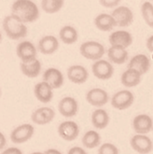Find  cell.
<instances>
[{
    "label": "cell",
    "instance_id": "6da1fadb",
    "mask_svg": "<svg viewBox=\"0 0 153 154\" xmlns=\"http://www.w3.org/2000/svg\"><path fill=\"white\" fill-rule=\"evenodd\" d=\"M11 14L17 16L23 23H29L38 19L39 10L31 0H16L11 7Z\"/></svg>",
    "mask_w": 153,
    "mask_h": 154
},
{
    "label": "cell",
    "instance_id": "7a4b0ae2",
    "mask_svg": "<svg viewBox=\"0 0 153 154\" xmlns=\"http://www.w3.org/2000/svg\"><path fill=\"white\" fill-rule=\"evenodd\" d=\"M3 29L7 37L13 40L23 38L27 35L28 33L25 23H23L19 18L13 14L8 15L4 18Z\"/></svg>",
    "mask_w": 153,
    "mask_h": 154
},
{
    "label": "cell",
    "instance_id": "3957f363",
    "mask_svg": "<svg viewBox=\"0 0 153 154\" xmlns=\"http://www.w3.org/2000/svg\"><path fill=\"white\" fill-rule=\"evenodd\" d=\"M79 51L84 58L96 62L98 60H101L105 54V48L99 42L86 41L80 45Z\"/></svg>",
    "mask_w": 153,
    "mask_h": 154
},
{
    "label": "cell",
    "instance_id": "277c9868",
    "mask_svg": "<svg viewBox=\"0 0 153 154\" xmlns=\"http://www.w3.org/2000/svg\"><path fill=\"white\" fill-rule=\"evenodd\" d=\"M134 100L133 94L128 90L120 91L116 93L111 98V105L118 110H125L129 108Z\"/></svg>",
    "mask_w": 153,
    "mask_h": 154
},
{
    "label": "cell",
    "instance_id": "5b68a950",
    "mask_svg": "<svg viewBox=\"0 0 153 154\" xmlns=\"http://www.w3.org/2000/svg\"><path fill=\"white\" fill-rule=\"evenodd\" d=\"M111 15L114 18L117 26L120 27H127L133 22V13L132 10L125 6L117 7V8L112 11Z\"/></svg>",
    "mask_w": 153,
    "mask_h": 154
},
{
    "label": "cell",
    "instance_id": "8992f818",
    "mask_svg": "<svg viewBox=\"0 0 153 154\" xmlns=\"http://www.w3.org/2000/svg\"><path fill=\"white\" fill-rule=\"evenodd\" d=\"M92 71L94 77L97 79L106 80L113 76L114 67L109 61L101 59L93 63V65L92 66Z\"/></svg>",
    "mask_w": 153,
    "mask_h": 154
},
{
    "label": "cell",
    "instance_id": "52a82bcc",
    "mask_svg": "<svg viewBox=\"0 0 153 154\" xmlns=\"http://www.w3.org/2000/svg\"><path fill=\"white\" fill-rule=\"evenodd\" d=\"M35 128L32 124L24 123L16 127L11 134V139L15 144H22L28 141L34 134Z\"/></svg>",
    "mask_w": 153,
    "mask_h": 154
},
{
    "label": "cell",
    "instance_id": "ba28073f",
    "mask_svg": "<svg viewBox=\"0 0 153 154\" xmlns=\"http://www.w3.org/2000/svg\"><path fill=\"white\" fill-rule=\"evenodd\" d=\"M16 53L22 63H30L37 59V49L30 41L20 42L17 46Z\"/></svg>",
    "mask_w": 153,
    "mask_h": 154
},
{
    "label": "cell",
    "instance_id": "9c48e42d",
    "mask_svg": "<svg viewBox=\"0 0 153 154\" xmlns=\"http://www.w3.org/2000/svg\"><path fill=\"white\" fill-rule=\"evenodd\" d=\"M131 147L139 154H148L153 149L152 140L145 134H136L132 137Z\"/></svg>",
    "mask_w": 153,
    "mask_h": 154
},
{
    "label": "cell",
    "instance_id": "30bf717a",
    "mask_svg": "<svg viewBox=\"0 0 153 154\" xmlns=\"http://www.w3.org/2000/svg\"><path fill=\"white\" fill-rule=\"evenodd\" d=\"M58 134L64 140L73 141L78 137L79 127L75 122L66 121L59 125Z\"/></svg>",
    "mask_w": 153,
    "mask_h": 154
},
{
    "label": "cell",
    "instance_id": "8fae6325",
    "mask_svg": "<svg viewBox=\"0 0 153 154\" xmlns=\"http://www.w3.org/2000/svg\"><path fill=\"white\" fill-rule=\"evenodd\" d=\"M133 128L137 134H146L153 128V120L147 114H140L134 117Z\"/></svg>",
    "mask_w": 153,
    "mask_h": 154
},
{
    "label": "cell",
    "instance_id": "7c38bea8",
    "mask_svg": "<svg viewBox=\"0 0 153 154\" xmlns=\"http://www.w3.org/2000/svg\"><path fill=\"white\" fill-rule=\"evenodd\" d=\"M109 94L105 90L100 88H93L90 90L86 94L87 102L96 107H100L105 106L109 102Z\"/></svg>",
    "mask_w": 153,
    "mask_h": 154
},
{
    "label": "cell",
    "instance_id": "4fadbf2b",
    "mask_svg": "<svg viewBox=\"0 0 153 154\" xmlns=\"http://www.w3.org/2000/svg\"><path fill=\"white\" fill-rule=\"evenodd\" d=\"M58 109L61 115L66 118H72L77 115L78 109V104L75 98L71 96L64 97L59 102Z\"/></svg>",
    "mask_w": 153,
    "mask_h": 154
},
{
    "label": "cell",
    "instance_id": "5bb4252c",
    "mask_svg": "<svg viewBox=\"0 0 153 154\" xmlns=\"http://www.w3.org/2000/svg\"><path fill=\"white\" fill-rule=\"evenodd\" d=\"M43 81L47 82L52 89H59L64 85V76L59 69L50 67L43 73Z\"/></svg>",
    "mask_w": 153,
    "mask_h": 154
},
{
    "label": "cell",
    "instance_id": "9a60e30c",
    "mask_svg": "<svg viewBox=\"0 0 153 154\" xmlns=\"http://www.w3.org/2000/svg\"><path fill=\"white\" fill-rule=\"evenodd\" d=\"M67 78L71 82L76 84H82L87 81L89 73L84 66L74 65L67 69Z\"/></svg>",
    "mask_w": 153,
    "mask_h": 154
},
{
    "label": "cell",
    "instance_id": "2e32d148",
    "mask_svg": "<svg viewBox=\"0 0 153 154\" xmlns=\"http://www.w3.org/2000/svg\"><path fill=\"white\" fill-rule=\"evenodd\" d=\"M109 43L111 46H119L123 48H128L133 43V37L132 35L123 30L115 31L109 35Z\"/></svg>",
    "mask_w": 153,
    "mask_h": 154
},
{
    "label": "cell",
    "instance_id": "e0dca14e",
    "mask_svg": "<svg viewBox=\"0 0 153 154\" xmlns=\"http://www.w3.org/2000/svg\"><path fill=\"white\" fill-rule=\"evenodd\" d=\"M59 48V41L54 35H45L38 42V50L42 54L50 55Z\"/></svg>",
    "mask_w": 153,
    "mask_h": 154
},
{
    "label": "cell",
    "instance_id": "ac0fdd59",
    "mask_svg": "<svg viewBox=\"0 0 153 154\" xmlns=\"http://www.w3.org/2000/svg\"><path fill=\"white\" fill-rule=\"evenodd\" d=\"M150 67V61L145 54H136L129 62L128 68L138 71L141 75L146 74Z\"/></svg>",
    "mask_w": 153,
    "mask_h": 154
},
{
    "label": "cell",
    "instance_id": "d6986e66",
    "mask_svg": "<svg viewBox=\"0 0 153 154\" xmlns=\"http://www.w3.org/2000/svg\"><path fill=\"white\" fill-rule=\"evenodd\" d=\"M52 90L53 89L47 82L41 81V82H38L35 86L34 94L38 101L42 103H49L51 101L52 96H53Z\"/></svg>",
    "mask_w": 153,
    "mask_h": 154
},
{
    "label": "cell",
    "instance_id": "ffe728a7",
    "mask_svg": "<svg viewBox=\"0 0 153 154\" xmlns=\"http://www.w3.org/2000/svg\"><path fill=\"white\" fill-rule=\"evenodd\" d=\"M94 24L97 29L103 32L111 31L115 26H117L113 16L107 13H101L97 15L94 19Z\"/></svg>",
    "mask_w": 153,
    "mask_h": 154
},
{
    "label": "cell",
    "instance_id": "44dd1931",
    "mask_svg": "<svg viewBox=\"0 0 153 154\" xmlns=\"http://www.w3.org/2000/svg\"><path fill=\"white\" fill-rule=\"evenodd\" d=\"M107 57L113 64L122 65L128 59V51L123 47L111 46L107 51Z\"/></svg>",
    "mask_w": 153,
    "mask_h": 154
},
{
    "label": "cell",
    "instance_id": "7402d4cb",
    "mask_svg": "<svg viewBox=\"0 0 153 154\" xmlns=\"http://www.w3.org/2000/svg\"><path fill=\"white\" fill-rule=\"evenodd\" d=\"M141 74L138 71L128 68L121 75V83L124 87L132 88L137 86L141 81Z\"/></svg>",
    "mask_w": 153,
    "mask_h": 154
},
{
    "label": "cell",
    "instance_id": "603a6c76",
    "mask_svg": "<svg viewBox=\"0 0 153 154\" xmlns=\"http://www.w3.org/2000/svg\"><path fill=\"white\" fill-rule=\"evenodd\" d=\"M92 123L96 129H105L109 123V116L105 109H95L92 114Z\"/></svg>",
    "mask_w": 153,
    "mask_h": 154
},
{
    "label": "cell",
    "instance_id": "cb8c5ba5",
    "mask_svg": "<svg viewBox=\"0 0 153 154\" xmlns=\"http://www.w3.org/2000/svg\"><path fill=\"white\" fill-rule=\"evenodd\" d=\"M21 70L23 74L28 78H37L41 71L40 62L35 59L30 63H21Z\"/></svg>",
    "mask_w": 153,
    "mask_h": 154
},
{
    "label": "cell",
    "instance_id": "d4e9b609",
    "mask_svg": "<svg viewBox=\"0 0 153 154\" xmlns=\"http://www.w3.org/2000/svg\"><path fill=\"white\" fill-rule=\"evenodd\" d=\"M59 37L62 42H64L65 44H67V45H71L77 42L78 38V31L73 26L66 25L61 28Z\"/></svg>",
    "mask_w": 153,
    "mask_h": 154
},
{
    "label": "cell",
    "instance_id": "484cf974",
    "mask_svg": "<svg viewBox=\"0 0 153 154\" xmlns=\"http://www.w3.org/2000/svg\"><path fill=\"white\" fill-rule=\"evenodd\" d=\"M65 4V0H42L41 8L48 14H54L59 12Z\"/></svg>",
    "mask_w": 153,
    "mask_h": 154
},
{
    "label": "cell",
    "instance_id": "4316f807",
    "mask_svg": "<svg viewBox=\"0 0 153 154\" xmlns=\"http://www.w3.org/2000/svg\"><path fill=\"white\" fill-rule=\"evenodd\" d=\"M101 137L97 132L93 130L88 131L82 137V144L87 149H94L100 145Z\"/></svg>",
    "mask_w": 153,
    "mask_h": 154
},
{
    "label": "cell",
    "instance_id": "83f0119b",
    "mask_svg": "<svg viewBox=\"0 0 153 154\" xmlns=\"http://www.w3.org/2000/svg\"><path fill=\"white\" fill-rule=\"evenodd\" d=\"M141 13L147 25L153 28V5L149 1H146L142 4Z\"/></svg>",
    "mask_w": 153,
    "mask_h": 154
},
{
    "label": "cell",
    "instance_id": "f1b7e54d",
    "mask_svg": "<svg viewBox=\"0 0 153 154\" xmlns=\"http://www.w3.org/2000/svg\"><path fill=\"white\" fill-rule=\"evenodd\" d=\"M31 119L35 124H38V125H46L51 122L49 118L42 112L40 108H38L37 110H35L32 113Z\"/></svg>",
    "mask_w": 153,
    "mask_h": 154
},
{
    "label": "cell",
    "instance_id": "f546056e",
    "mask_svg": "<svg viewBox=\"0 0 153 154\" xmlns=\"http://www.w3.org/2000/svg\"><path fill=\"white\" fill-rule=\"evenodd\" d=\"M98 154H119V149L111 143H105L99 148Z\"/></svg>",
    "mask_w": 153,
    "mask_h": 154
},
{
    "label": "cell",
    "instance_id": "4dcf8cb0",
    "mask_svg": "<svg viewBox=\"0 0 153 154\" xmlns=\"http://www.w3.org/2000/svg\"><path fill=\"white\" fill-rule=\"evenodd\" d=\"M121 0H99V3H100L101 6L105 7V8H116L120 3Z\"/></svg>",
    "mask_w": 153,
    "mask_h": 154
},
{
    "label": "cell",
    "instance_id": "1f68e13d",
    "mask_svg": "<svg viewBox=\"0 0 153 154\" xmlns=\"http://www.w3.org/2000/svg\"><path fill=\"white\" fill-rule=\"evenodd\" d=\"M67 154H88L84 149L80 147H73L68 150Z\"/></svg>",
    "mask_w": 153,
    "mask_h": 154
},
{
    "label": "cell",
    "instance_id": "d6a6232c",
    "mask_svg": "<svg viewBox=\"0 0 153 154\" xmlns=\"http://www.w3.org/2000/svg\"><path fill=\"white\" fill-rule=\"evenodd\" d=\"M1 154H23V152L20 149L12 147V148H8L5 149L4 151L1 152Z\"/></svg>",
    "mask_w": 153,
    "mask_h": 154
},
{
    "label": "cell",
    "instance_id": "836d02e7",
    "mask_svg": "<svg viewBox=\"0 0 153 154\" xmlns=\"http://www.w3.org/2000/svg\"><path fill=\"white\" fill-rule=\"evenodd\" d=\"M147 48L150 52H153V35H150V37L147 39Z\"/></svg>",
    "mask_w": 153,
    "mask_h": 154
},
{
    "label": "cell",
    "instance_id": "e575fe53",
    "mask_svg": "<svg viewBox=\"0 0 153 154\" xmlns=\"http://www.w3.org/2000/svg\"><path fill=\"white\" fill-rule=\"evenodd\" d=\"M44 153L45 154H62V152H60L59 150H57L55 149H50L45 151Z\"/></svg>",
    "mask_w": 153,
    "mask_h": 154
},
{
    "label": "cell",
    "instance_id": "d590c367",
    "mask_svg": "<svg viewBox=\"0 0 153 154\" xmlns=\"http://www.w3.org/2000/svg\"><path fill=\"white\" fill-rule=\"evenodd\" d=\"M0 139H1V144H0V149H3L6 145V138L4 137V134L2 133H0Z\"/></svg>",
    "mask_w": 153,
    "mask_h": 154
},
{
    "label": "cell",
    "instance_id": "8d00e7d4",
    "mask_svg": "<svg viewBox=\"0 0 153 154\" xmlns=\"http://www.w3.org/2000/svg\"><path fill=\"white\" fill-rule=\"evenodd\" d=\"M31 154H45V153H42V152H33V153H31Z\"/></svg>",
    "mask_w": 153,
    "mask_h": 154
}]
</instances>
